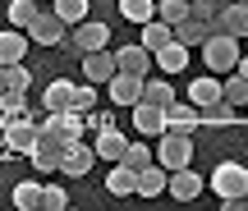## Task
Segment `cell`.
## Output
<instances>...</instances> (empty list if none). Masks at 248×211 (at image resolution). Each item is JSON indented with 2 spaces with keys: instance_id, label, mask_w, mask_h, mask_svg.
I'll return each mask as SVG.
<instances>
[{
  "instance_id": "obj_5",
  "label": "cell",
  "mask_w": 248,
  "mask_h": 211,
  "mask_svg": "<svg viewBox=\"0 0 248 211\" xmlns=\"http://www.w3.org/2000/svg\"><path fill=\"white\" fill-rule=\"evenodd\" d=\"M28 42H32V46H60V42H69V23L46 5L42 14L32 18V28H28Z\"/></svg>"
},
{
  "instance_id": "obj_25",
  "label": "cell",
  "mask_w": 248,
  "mask_h": 211,
  "mask_svg": "<svg viewBox=\"0 0 248 211\" xmlns=\"http://www.w3.org/2000/svg\"><path fill=\"white\" fill-rule=\"evenodd\" d=\"M166 42H175V28H170L166 18H147V23H142V46H147V51H161Z\"/></svg>"
},
{
  "instance_id": "obj_24",
  "label": "cell",
  "mask_w": 248,
  "mask_h": 211,
  "mask_svg": "<svg viewBox=\"0 0 248 211\" xmlns=\"http://www.w3.org/2000/svg\"><path fill=\"white\" fill-rule=\"evenodd\" d=\"M51 120H55V129H60V138H64V142H78V138H83V129H88V124H83V115L74 110V106H69V110H51Z\"/></svg>"
},
{
  "instance_id": "obj_33",
  "label": "cell",
  "mask_w": 248,
  "mask_h": 211,
  "mask_svg": "<svg viewBox=\"0 0 248 211\" xmlns=\"http://www.w3.org/2000/svg\"><path fill=\"white\" fill-rule=\"evenodd\" d=\"M92 106H97V83H88V78H83V83H74V110H78V115H88Z\"/></svg>"
},
{
  "instance_id": "obj_35",
  "label": "cell",
  "mask_w": 248,
  "mask_h": 211,
  "mask_svg": "<svg viewBox=\"0 0 248 211\" xmlns=\"http://www.w3.org/2000/svg\"><path fill=\"white\" fill-rule=\"evenodd\" d=\"M69 207V193L60 184H42V211H64Z\"/></svg>"
},
{
  "instance_id": "obj_10",
  "label": "cell",
  "mask_w": 248,
  "mask_h": 211,
  "mask_svg": "<svg viewBox=\"0 0 248 211\" xmlns=\"http://www.w3.org/2000/svg\"><path fill=\"white\" fill-rule=\"evenodd\" d=\"M198 124H202V110H198L193 101H170V106H166V129L188 133V138H193V133H198Z\"/></svg>"
},
{
  "instance_id": "obj_38",
  "label": "cell",
  "mask_w": 248,
  "mask_h": 211,
  "mask_svg": "<svg viewBox=\"0 0 248 211\" xmlns=\"http://www.w3.org/2000/svg\"><path fill=\"white\" fill-rule=\"evenodd\" d=\"M83 124H88L92 133H101V129H110V115H101V110H88V115H83Z\"/></svg>"
},
{
  "instance_id": "obj_23",
  "label": "cell",
  "mask_w": 248,
  "mask_h": 211,
  "mask_svg": "<svg viewBox=\"0 0 248 211\" xmlns=\"http://www.w3.org/2000/svg\"><path fill=\"white\" fill-rule=\"evenodd\" d=\"M42 106H46V110H69V106H74V83L69 78H51L46 92H42Z\"/></svg>"
},
{
  "instance_id": "obj_6",
  "label": "cell",
  "mask_w": 248,
  "mask_h": 211,
  "mask_svg": "<svg viewBox=\"0 0 248 211\" xmlns=\"http://www.w3.org/2000/svg\"><path fill=\"white\" fill-rule=\"evenodd\" d=\"M97 166V147L92 142H64V151H60V175H69V179H88V170Z\"/></svg>"
},
{
  "instance_id": "obj_1",
  "label": "cell",
  "mask_w": 248,
  "mask_h": 211,
  "mask_svg": "<svg viewBox=\"0 0 248 211\" xmlns=\"http://www.w3.org/2000/svg\"><path fill=\"white\" fill-rule=\"evenodd\" d=\"M212 193L221 197L225 211H234V202L248 193V166H234V161H221L212 170Z\"/></svg>"
},
{
  "instance_id": "obj_22",
  "label": "cell",
  "mask_w": 248,
  "mask_h": 211,
  "mask_svg": "<svg viewBox=\"0 0 248 211\" xmlns=\"http://www.w3.org/2000/svg\"><path fill=\"white\" fill-rule=\"evenodd\" d=\"M92 147H97V161H120L129 142H124V133L115 129V124H110V129H101L97 138H92Z\"/></svg>"
},
{
  "instance_id": "obj_16",
  "label": "cell",
  "mask_w": 248,
  "mask_h": 211,
  "mask_svg": "<svg viewBox=\"0 0 248 211\" xmlns=\"http://www.w3.org/2000/svg\"><path fill=\"white\" fill-rule=\"evenodd\" d=\"M152 64H156L161 74H184V69H188V46L166 42L161 51H152Z\"/></svg>"
},
{
  "instance_id": "obj_34",
  "label": "cell",
  "mask_w": 248,
  "mask_h": 211,
  "mask_svg": "<svg viewBox=\"0 0 248 211\" xmlns=\"http://www.w3.org/2000/svg\"><path fill=\"white\" fill-rule=\"evenodd\" d=\"M188 9H193L188 0H161V5H156V18H166V23L175 28L179 18H188Z\"/></svg>"
},
{
  "instance_id": "obj_40",
  "label": "cell",
  "mask_w": 248,
  "mask_h": 211,
  "mask_svg": "<svg viewBox=\"0 0 248 211\" xmlns=\"http://www.w3.org/2000/svg\"><path fill=\"white\" fill-rule=\"evenodd\" d=\"M0 92H5V64H0Z\"/></svg>"
},
{
  "instance_id": "obj_36",
  "label": "cell",
  "mask_w": 248,
  "mask_h": 211,
  "mask_svg": "<svg viewBox=\"0 0 248 211\" xmlns=\"http://www.w3.org/2000/svg\"><path fill=\"white\" fill-rule=\"evenodd\" d=\"M28 83H32V74L23 69V60H18V64H5V88L9 92H28Z\"/></svg>"
},
{
  "instance_id": "obj_32",
  "label": "cell",
  "mask_w": 248,
  "mask_h": 211,
  "mask_svg": "<svg viewBox=\"0 0 248 211\" xmlns=\"http://www.w3.org/2000/svg\"><path fill=\"white\" fill-rule=\"evenodd\" d=\"M120 161H124V166H129V170H142V166H152V161H156V151H152L147 142H129Z\"/></svg>"
},
{
  "instance_id": "obj_17",
  "label": "cell",
  "mask_w": 248,
  "mask_h": 211,
  "mask_svg": "<svg viewBox=\"0 0 248 211\" xmlns=\"http://www.w3.org/2000/svg\"><path fill=\"white\" fill-rule=\"evenodd\" d=\"M115 64H120V69L124 74H142V78H147V74H152V51H147V46H120V51H115Z\"/></svg>"
},
{
  "instance_id": "obj_31",
  "label": "cell",
  "mask_w": 248,
  "mask_h": 211,
  "mask_svg": "<svg viewBox=\"0 0 248 211\" xmlns=\"http://www.w3.org/2000/svg\"><path fill=\"white\" fill-rule=\"evenodd\" d=\"M51 9H55V14H60V18H64L69 28L88 18V0H51Z\"/></svg>"
},
{
  "instance_id": "obj_3",
  "label": "cell",
  "mask_w": 248,
  "mask_h": 211,
  "mask_svg": "<svg viewBox=\"0 0 248 211\" xmlns=\"http://www.w3.org/2000/svg\"><path fill=\"white\" fill-rule=\"evenodd\" d=\"M37 142V120L32 115H18V120L5 124V133H0V161L5 156H28Z\"/></svg>"
},
{
  "instance_id": "obj_21",
  "label": "cell",
  "mask_w": 248,
  "mask_h": 211,
  "mask_svg": "<svg viewBox=\"0 0 248 211\" xmlns=\"http://www.w3.org/2000/svg\"><path fill=\"white\" fill-rule=\"evenodd\" d=\"M188 101H193L198 110H202V106H212V101H221V78H216L212 69H207L202 78H193V83H188Z\"/></svg>"
},
{
  "instance_id": "obj_4",
  "label": "cell",
  "mask_w": 248,
  "mask_h": 211,
  "mask_svg": "<svg viewBox=\"0 0 248 211\" xmlns=\"http://www.w3.org/2000/svg\"><path fill=\"white\" fill-rule=\"evenodd\" d=\"M156 161H161L166 170H184V166H193V138H188V133L166 129V133H161V147H156Z\"/></svg>"
},
{
  "instance_id": "obj_11",
  "label": "cell",
  "mask_w": 248,
  "mask_h": 211,
  "mask_svg": "<svg viewBox=\"0 0 248 211\" xmlns=\"http://www.w3.org/2000/svg\"><path fill=\"white\" fill-rule=\"evenodd\" d=\"M175 202H193L198 193H202V175H198L193 166H184V170H170V188H166Z\"/></svg>"
},
{
  "instance_id": "obj_27",
  "label": "cell",
  "mask_w": 248,
  "mask_h": 211,
  "mask_svg": "<svg viewBox=\"0 0 248 211\" xmlns=\"http://www.w3.org/2000/svg\"><path fill=\"white\" fill-rule=\"evenodd\" d=\"M14 207L18 211H42V184H37V179L14 184Z\"/></svg>"
},
{
  "instance_id": "obj_39",
  "label": "cell",
  "mask_w": 248,
  "mask_h": 211,
  "mask_svg": "<svg viewBox=\"0 0 248 211\" xmlns=\"http://www.w3.org/2000/svg\"><path fill=\"white\" fill-rule=\"evenodd\" d=\"M234 69H239V74H244V78H248V55H239V64H234Z\"/></svg>"
},
{
  "instance_id": "obj_14",
  "label": "cell",
  "mask_w": 248,
  "mask_h": 211,
  "mask_svg": "<svg viewBox=\"0 0 248 211\" xmlns=\"http://www.w3.org/2000/svg\"><path fill=\"white\" fill-rule=\"evenodd\" d=\"M133 129H138L142 138H161V133H166V110L138 101V106H133Z\"/></svg>"
},
{
  "instance_id": "obj_13",
  "label": "cell",
  "mask_w": 248,
  "mask_h": 211,
  "mask_svg": "<svg viewBox=\"0 0 248 211\" xmlns=\"http://www.w3.org/2000/svg\"><path fill=\"white\" fill-rule=\"evenodd\" d=\"M216 32H230V37H248V5L244 0H230V5L221 9V14L212 18Z\"/></svg>"
},
{
  "instance_id": "obj_30",
  "label": "cell",
  "mask_w": 248,
  "mask_h": 211,
  "mask_svg": "<svg viewBox=\"0 0 248 211\" xmlns=\"http://www.w3.org/2000/svg\"><path fill=\"white\" fill-rule=\"evenodd\" d=\"M221 97L230 101V106H239V110L248 106V78H244L239 69H230V83H221Z\"/></svg>"
},
{
  "instance_id": "obj_9",
  "label": "cell",
  "mask_w": 248,
  "mask_h": 211,
  "mask_svg": "<svg viewBox=\"0 0 248 211\" xmlns=\"http://www.w3.org/2000/svg\"><path fill=\"white\" fill-rule=\"evenodd\" d=\"M212 32H216V23H212V18H202V14H193V9H188V18H179V23H175V42L179 46H202Z\"/></svg>"
},
{
  "instance_id": "obj_43",
  "label": "cell",
  "mask_w": 248,
  "mask_h": 211,
  "mask_svg": "<svg viewBox=\"0 0 248 211\" xmlns=\"http://www.w3.org/2000/svg\"><path fill=\"white\" fill-rule=\"evenodd\" d=\"M42 5H51V0H42Z\"/></svg>"
},
{
  "instance_id": "obj_37",
  "label": "cell",
  "mask_w": 248,
  "mask_h": 211,
  "mask_svg": "<svg viewBox=\"0 0 248 211\" xmlns=\"http://www.w3.org/2000/svg\"><path fill=\"white\" fill-rule=\"evenodd\" d=\"M225 5H230V0H193V14H202V18H216Z\"/></svg>"
},
{
  "instance_id": "obj_2",
  "label": "cell",
  "mask_w": 248,
  "mask_h": 211,
  "mask_svg": "<svg viewBox=\"0 0 248 211\" xmlns=\"http://www.w3.org/2000/svg\"><path fill=\"white\" fill-rule=\"evenodd\" d=\"M239 37H230V32H212L202 42V60H207V69L212 74H230L234 64H239Z\"/></svg>"
},
{
  "instance_id": "obj_7",
  "label": "cell",
  "mask_w": 248,
  "mask_h": 211,
  "mask_svg": "<svg viewBox=\"0 0 248 211\" xmlns=\"http://www.w3.org/2000/svg\"><path fill=\"white\" fill-rule=\"evenodd\" d=\"M69 46L74 51H101V46H110V28L106 23H97V18H83V23H74L69 28Z\"/></svg>"
},
{
  "instance_id": "obj_44",
  "label": "cell",
  "mask_w": 248,
  "mask_h": 211,
  "mask_svg": "<svg viewBox=\"0 0 248 211\" xmlns=\"http://www.w3.org/2000/svg\"><path fill=\"white\" fill-rule=\"evenodd\" d=\"M188 5H193V0H188Z\"/></svg>"
},
{
  "instance_id": "obj_20",
  "label": "cell",
  "mask_w": 248,
  "mask_h": 211,
  "mask_svg": "<svg viewBox=\"0 0 248 211\" xmlns=\"http://www.w3.org/2000/svg\"><path fill=\"white\" fill-rule=\"evenodd\" d=\"M202 124L207 129H230V124H244L239 120V106H230V101H212V106H202Z\"/></svg>"
},
{
  "instance_id": "obj_26",
  "label": "cell",
  "mask_w": 248,
  "mask_h": 211,
  "mask_svg": "<svg viewBox=\"0 0 248 211\" xmlns=\"http://www.w3.org/2000/svg\"><path fill=\"white\" fill-rule=\"evenodd\" d=\"M42 14V0H9V28H32V18Z\"/></svg>"
},
{
  "instance_id": "obj_18",
  "label": "cell",
  "mask_w": 248,
  "mask_h": 211,
  "mask_svg": "<svg viewBox=\"0 0 248 211\" xmlns=\"http://www.w3.org/2000/svg\"><path fill=\"white\" fill-rule=\"evenodd\" d=\"M28 46L32 42H28L23 28H5V32H0V64H18L28 55Z\"/></svg>"
},
{
  "instance_id": "obj_8",
  "label": "cell",
  "mask_w": 248,
  "mask_h": 211,
  "mask_svg": "<svg viewBox=\"0 0 248 211\" xmlns=\"http://www.w3.org/2000/svg\"><path fill=\"white\" fill-rule=\"evenodd\" d=\"M106 97L115 101V106H138L142 101V74H124V69H115L110 74V83H106Z\"/></svg>"
},
{
  "instance_id": "obj_41",
  "label": "cell",
  "mask_w": 248,
  "mask_h": 211,
  "mask_svg": "<svg viewBox=\"0 0 248 211\" xmlns=\"http://www.w3.org/2000/svg\"><path fill=\"white\" fill-rule=\"evenodd\" d=\"M5 124H9V120H5V115H0V133H5Z\"/></svg>"
},
{
  "instance_id": "obj_42",
  "label": "cell",
  "mask_w": 248,
  "mask_h": 211,
  "mask_svg": "<svg viewBox=\"0 0 248 211\" xmlns=\"http://www.w3.org/2000/svg\"><path fill=\"white\" fill-rule=\"evenodd\" d=\"M244 124H248V106H244Z\"/></svg>"
},
{
  "instance_id": "obj_19",
  "label": "cell",
  "mask_w": 248,
  "mask_h": 211,
  "mask_svg": "<svg viewBox=\"0 0 248 211\" xmlns=\"http://www.w3.org/2000/svg\"><path fill=\"white\" fill-rule=\"evenodd\" d=\"M106 193H110V197L138 193V170H129L124 161H115V166H110V175H106Z\"/></svg>"
},
{
  "instance_id": "obj_45",
  "label": "cell",
  "mask_w": 248,
  "mask_h": 211,
  "mask_svg": "<svg viewBox=\"0 0 248 211\" xmlns=\"http://www.w3.org/2000/svg\"><path fill=\"white\" fill-rule=\"evenodd\" d=\"M244 5H248V0H244Z\"/></svg>"
},
{
  "instance_id": "obj_29",
  "label": "cell",
  "mask_w": 248,
  "mask_h": 211,
  "mask_svg": "<svg viewBox=\"0 0 248 211\" xmlns=\"http://www.w3.org/2000/svg\"><path fill=\"white\" fill-rule=\"evenodd\" d=\"M120 14H124V23H147V18H156V5L152 0H120Z\"/></svg>"
},
{
  "instance_id": "obj_15",
  "label": "cell",
  "mask_w": 248,
  "mask_h": 211,
  "mask_svg": "<svg viewBox=\"0 0 248 211\" xmlns=\"http://www.w3.org/2000/svg\"><path fill=\"white\" fill-rule=\"evenodd\" d=\"M170 188V170L161 166V161H152V166L138 170V197H161Z\"/></svg>"
},
{
  "instance_id": "obj_12",
  "label": "cell",
  "mask_w": 248,
  "mask_h": 211,
  "mask_svg": "<svg viewBox=\"0 0 248 211\" xmlns=\"http://www.w3.org/2000/svg\"><path fill=\"white\" fill-rule=\"evenodd\" d=\"M115 69H120V64H115V51H106V46L83 55V78H88V83H110V74H115Z\"/></svg>"
},
{
  "instance_id": "obj_28",
  "label": "cell",
  "mask_w": 248,
  "mask_h": 211,
  "mask_svg": "<svg viewBox=\"0 0 248 211\" xmlns=\"http://www.w3.org/2000/svg\"><path fill=\"white\" fill-rule=\"evenodd\" d=\"M142 101L166 110V106L175 101V88H170V83H161V78H142Z\"/></svg>"
}]
</instances>
